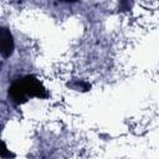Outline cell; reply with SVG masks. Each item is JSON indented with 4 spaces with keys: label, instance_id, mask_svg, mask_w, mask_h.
Returning a JSON list of instances; mask_svg holds the SVG:
<instances>
[{
    "label": "cell",
    "instance_id": "obj_2",
    "mask_svg": "<svg viewBox=\"0 0 159 159\" xmlns=\"http://www.w3.org/2000/svg\"><path fill=\"white\" fill-rule=\"evenodd\" d=\"M14 50V40L10 31L5 27L1 29V52L4 57H9Z\"/></svg>",
    "mask_w": 159,
    "mask_h": 159
},
{
    "label": "cell",
    "instance_id": "obj_1",
    "mask_svg": "<svg viewBox=\"0 0 159 159\" xmlns=\"http://www.w3.org/2000/svg\"><path fill=\"white\" fill-rule=\"evenodd\" d=\"M9 96L16 103H22L27 101L29 97H46V91L41 86L40 81L32 76H26L24 78L16 80L9 88Z\"/></svg>",
    "mask_w": 159,
    "mask_h": 159
}]
</instances>
